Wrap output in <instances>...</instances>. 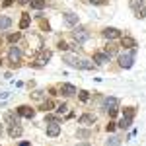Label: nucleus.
<instances>
[{"mask_svg":"<svg viewBox=\"0 0 146 146\" xmlns=\"http://www.w3.org/2000/svg\"><path fill=\"white\" fill-rule=\"evenodd\" d=\"M8 58H10L12 66H20V60H22V51L18 47H10L8 51Z\"/></svg>","mask_w":146,"mask_h":146,"instance_id":"f257e3e1","label":"nucleus"},{"mask_svg":"<svg viewBox=\"0 0 146 146\" xmlns=\"http://www.w3.org/2000/svg\"><path fill=\"white\" fill-rule=\"evenodd\" d=\"M133 62H135V53H133V49H131L129 53H125V55L119 56V64H121L123 68H131Z\"/></svg>","mask_w":146,"mask_h":146,"instance_id":"f03ea898","label":"nucleus"},{"mask_svg":"<svg viewBox=\"0 0 146 146\" xmlns=\"http://www.w3.org/2000/svg\"><path fill=\"white\" fill-rule=\"evenodd\" d=\"M49 58H51V51H47V49L39 51V55L35 56V66H45L49 62Z\"/></svg>","mask_w":146,"mask_h":146,"instance_id":"7ed1b4c3","label":"nucleus"},{"mask_svg":"<svg viewBox=\"0 0 146 146\" xmlns=\"http://www.w3.org/2000/svg\"><path fill=\"white\" fill-rule=\"evenodd\" d=\"M72 35H74V39H76L78 43H84V41H88V37H90V33H88L84 27H76V29L72 31Z\"/></svg>","mask_w":146,"mask_h":146,"instance_id":"20e7f679","label":"nucleus"},{"mask_svg":"<svg viewBox=\"0 0 146 146\" xmlns=\"http://www.w3.org/2000/svg\"><path fill=\"white\" fill-rule=\"evenodd\" d=\"M18 115H22V117H25V119H33L35 109H31L29 105H20V107H18Z\"/></svg>","mask_w":146,"mask_h":146,"instance_id":"39448f33","label":"nucleus"},{"mask_svg":"<svg viewBox=\"0 0 146 146\" xmlns=\"http://www.w3.org/2000/svg\"><path fill=\"white\" fill-rule=\"evenodd\" d=\"M103 37H105V39H119V37H121V31L115 29V27H105V29H103Z\"/></svg>","mask_w":146,"mask_h":146,"instance_id":"423d86ee","label":"nucleus"},{"mask_svg":"<svg viewBox=\"0 0 146 146\" xmlns=\"http://www.w3.org/2000/svg\"><path fill=\"white\" fill-rule=\"evenodd\" d=\"M58 133H60V125L56 121H51V125H47V135L49 136H58Z\"/></svg>","mask_w":146,"mask_h":146,"instance_id":"0eeeda50","label":"nucleus"},{"mask_svg":"<svg viewBox=\"0 0 146 146\" xmlns=\"http://www.w3.org/2000/svg\"><path fill=\"white\" fill-rule=\"evenodd\" d=\"M121 47H127V49H135V47H136V41L133 39V37L125 35V37H121Z\"/></svg>","mask_w":146,"mask_h":146,"instance_id":"6e6552de","label":"nucleus"},{"mask_svg":"<svg viewBox=\"0 0 146 146\" xmlns=\"http://www.w3.org/2000/svg\"><path fill=\"white\" fill-rule=\"evenodd\" d=\"M80 125H94L96 123V115H90V113H86V115H82L78 119Z\"/></svg>","mask_w":146,"mask_h":146,"instance_id":"1a4fd4ad","label":"nucleus"},{"mask_svg":"<svg viewBox=\"0 0 146 146\" xmlns=\"http://www.w3.org/2000/svg\"><path fill=\"white\" fill-rule=\"evenodd\" d=\"M60 94H64V96H74V94H76V88H74L72 84H62V86H60Z\"/></svg>","mask_w":146,"mask_h":146,"instance_id":"9d476101","label":"nucleus"},{"mask_svg":"<svg viewBox=\"0 0 146 146\" xmlns=\"http://www.w3.org/2000/svg\"><path fill=\"white\" fill-rule=\"evenodd\" d=\"M64 62H68L70 66L80 68V60H78V56H76V55H64Z\"/></svg>","mask_w":146,"mask_h":146,"instance_id":"9b49d317","label":"nucleus"},{"mask_svg":"<svg viewBox=\"0 0 146 146\" xmlns=\"http://www.w3.org/2000/svg\"><path fill=\"white\" fill-rule=\"evenodd\" d=\"M64 22H66L68 25H76V23H78V16L72 14V12H66V14H64Z\"/></svg>","mask_w":146,"mask_h":146,"instance_id":"f8f14e48","label":"nucleus"},{"mask_svg":"<svg viewBox=\"0 0 146 146\" xmlns=\"http://www.w3.org/2000/svg\"><path fill=\"white\" fill-rule=\"evenodd\" d=\"M8 135H10L12 138H16V136H20V135H22V127H20L18 123L10 125V131H8Z\"/></svg>","mask_w":146,"mask_h":146,"instance_id":"ddd939ff","label":"nucleus"},{"mask_svg":"<svg viewBox=\"0 0 146 146\" xmlns=\"http://www.w3.org/2000/svg\"><path fill=\"white\" fill-rule=\"evenodd\" d=\"M94 60L100 62V64H105V62H109V56L105 55V53H96L94 55Z\"/></svg>","mask_w":146,"mask_h":146,"instance_id":"4468645a","label":"nucleus"},{"mask_svg":"<svg viewBox=\"0 0 146 146\" xmlns=\"http://www.w3.org/2000/svg\"><path fill=\"white\" fill-rule=\"evenodd\" d=\"M29 23H31V18H29V14H22L20 27H22V29H27V27H29Z\"/></svg>","mask_w":146,"mask_h":146,"instance_id":"2eb2a0df","label":"nucleus"},{"mask_svg":"<svg viewBox=\"0 0 146 146\" xmlns=\"http://www.w3.org/2000/svg\"><path fill=\"white\" fill-rule=\"evenodd\" d=\"M131 8H133L135 14H136L138 10H142V8H144V0H131Z\"/></svg>","mask_w":146,"mask_h":146,"instance_id":"dca6fc26","label":"nucleus"},{"mask_svg":"<svg viewBox=\"0 0 146 146\" xmlns=\"http://www.w3.org/2000/svg\"><path fill=\"white\" fill-rule=\"evenodd\" d=\"M12 25V20L6 18V16H0V29H8Z\"/></svg>","mask_w":146,"mask_h":146,"instance_id":"f3484780","label":"nucleus"},{"mask_svg":"<svg viewBox=\"0 0 146 146\" xmlns=\"http://www.w3.org/2000/svg\"><path fill=\"white\" fill-rule=\"evenodd\" d=\"M105 109H107V111H111V109H117V100H115V98H109V100H105Z\"/></svg>","mask_w":146,"mask_h":146,"instance_id":"a211bd4d","label":"nucleus"},{"mask_svg":"<svg viewBox=\"0 0 146 146\" xmlns=\"http://www.w3.org/2000/svg\"><path fill=\"white\" fill-rule=\"evenodd\" d=\"M47 6L45 0H31V8H35V10H43Z\"/></svg>","mask_w":146,"mask_h":146,"instance_id":"6ab92c4d","label":"nucleus"},{"mask_svg":"<svg viewBox=\"0 0 146 146\" xmlns=\"http://www.w3.org/2000/svg\"><path fill=\"white\" fill-rule=\"evenodd\" d=\"M4 121H6V123H10V125L18 123V113H6V117H4Z\"/></svg>","mask_w":146,"mask_h":146,"instance_id":"aec40b11","label":"nucleus"},{"mask_svg":"<svg viewBox=\"0 0 146 146\" xmlns=\"http://www.w3.org/2000/svg\"><path fill=\"white\" fill-rule=\"evenodd\" d=\"M105 55H107V56L117 55V47H115V45H107V47H105Z\"/></svg>","mask_w":146,"mask_h":146,"instance_id":"412c9836","label":"nucleus"},{"mask_svg":"<svg viewBox=\"0 0 146 146\" xmlns=\"http://www.w3.org/2000/svg\"><path fill=\"white\" fill-rule=\"evenodd\" d=\"M131 121H133V119L123 117V119H121V123H119V127H121V129H129V127H131Z\"/></svg>","mask_w":146,"mask_h":146,"instance_id":"4be33fe9","label":"nucleus"},{"mask_svg":"<svg viewBox=\"0 0 146 146\" xmlns=\"http://www.w3.org/2000/svg\"><path fill=\"white\" fill-rule=\"evenodd\" d=\"M80 68H84V70H90V68H94V64H92L90 60H80Z\"/></svg>","mask_w":146,"mask_h":146,"instance_id":"5701e85b","label":"nucleus"},{"mask_svg":"<svg viewBox=\"0 0 146 146\" xmlns=\"http://www.w3.org/2000/svg\"><path fill=\"white\" fill-rule=\"evenodd\" d=\"M53 105H55V103L49 100V101H45V103L41 105V109H43V111H51V109H53Z\"/></svg>","mask_w":146,"mask_h":146,"instance_id":"b1692460","label":"nucleus"},{"mask_svg":"<svg viewBox=\"0 0 146 146\" xmlns=\"http://www.w3.org/2000/svg\"><path fill=\"white\" fill-rule=\"evenodd\" d=\"M125 117L133 119V117H135V107H127V109H125Z\"/></svg>","mask_w":146,"mask_h":146,"instance_id":"393cba45","label":"nucleus"},{"mask_svg":"<svg viewBox=\"0 0 146 146\" xmlns=\"http://www.w3.org/2000/svg\"><path fill=\"white\" fill-rule=\"evenodd\" d=\"M78 96H80V100H82V101H88V100H90V94H88L86 90H82Z\"/></svg>","mask_w":146,"mask_h":146,"instance_id":"a878e982","label":"nucleus"},{"mask_svg":"<svg viewBox=\"0 0 146 146\" xmlns=\"http://www.w3.org/2000/svg\"><path fill=\"white\" fill-rule=\"evenodd\" d=\"M56 111L60 113V115H62V113H66L68 111V105H66V103H60V105L56 107Z\"/></svg>","mask_w":146,"mask_h":146,"instance_id":"bb28decb","label":"nucleus"},{"mask_svg":"<svg viewBox=\"0 0 146 146\" xmlns=\"http://www.w3.org/2000/svg\"><path fill=\"white\" fill-rule=\"evenodd\" d=\"M8 41H10V43H16V41H20V33H18V31H16V33H12L10 37H8Z\"/></svg>","mask_w":146,"mask_h":146,"instance_id":"cd10ccee","label":"nucleus"},{"mask_svg":"<svg viewBox=\"0 0 146 146\" xmlns=\"http://www.w3.org/2000/svg\"><path fill=\"white\" fill-rule=\"evenodd\" d=\"M88 136H90L88 131H80V133H78V138H88Z\"/></svg>","mask_w":146,"mask_h":146,"instance_id":"c85d7f7f","label":"nucleus"},{"mask_svg":"<svg viewBox=\"0 0 146 146\" xmlns=\"http://www.w3.org/2000/svg\"><path fill=\"white\" fill-rule=\"evenodd\" d=\"M58 49H60V51H66V49H68V45L64 43V41H60V43H58Z\"/></svg>","mask_w":146,"mask_h":146,"instance_id":"c756f323","label":"nucleus"},{"mask_svg":"<svg viewBox=\"0 0 146 146\" xmlns=\"http://www.w3.org/2000/svg\"><path fill=\"white\" fill-rule=\"evenodd\" d=\"M105 129H107V133H113V131H115V123H109Z\"/></svg>","mask_w":146,"mask_h":146,"instance_id":"7c9ffc66","label":"nucleus"},{"mask_svg":"<svg viewBox=\"0 0 146 146\" xmlns=\"http://www.w3.org/2000/svg\"><path fill=\"white\" fill-rule=\"evenodd\" d=\"M119 144V138H111V142H107V146H117Z\"/></svg>","mask_w":146,"mask_h":146,"instance_id":"2f4dec72","label":"nucleus"},{"mask_svg":"<svg viewBox=\"0 0 146 146\" xmlns=\"http://www.w3.org/2000/svg\"><path fill=\"white\" fill-rule=\"evenodd\" d=\"M88 2H90V4H105L107 0H88Z\"/></svg>","mask_w":146,"mask_h":146,"instance_id":"473e14b6","label":"nucleus"},{"mask_svg":"<svg viewBox=\"0 0 146 146\" xmlns=\"http://www.w3.org/2000/svg\"><path fill=\"white\" fill-rule=\"evenodd\" d=\"M41 27H43V29H47V31H49V23H47V22H41Z\"/></svg>","mask_w":146,"mask_h":146,"instance_id":"72a5a7b5","label":"nucleus"},{"mask_svg":"<svg viewBox=\"0 0 146 146\" xmlns=\"http://www.w3.org/2000/svg\"><path fill=\"white\" fill-rule=\"evenodd\" d=\"M109 113V117H115V115H117V109H111V111H107Z\"/></svg>","mask_w":146,"mask_h":146,"instance_id":"f704fd0d","label":"nucleus"},{"mask_svg":"<svg viewBox=\"0 0 146 146\" xmlns=\"http://www.w3.org/2000/svg\"><path fill=\"white\" fill-rule=\"evenodd\" d=\"M27 2H31V0H20V4H27Z\"/></svg>","mask_w":146,"mask_h":146,"instance_id":"c9c22d12","label":"nucleus"},{"mask_svg":"<svg viewBox=\"0 0 146 146\" xmlns=\"http://www.w3.org/2000/svg\"><path fill=\"white\" fill-rule=\"evenodd\" d=\"M20 146H31V144H29V142H22Z\"/></svg>","mask_w":146,"mask_h":146,"instance_id":"e433bc0d","label":"nucleus"},{"mask_svg":"<svg viewBox=\"0 0 146 146\" xmlns=\"http://www.w3.org/2000/svg\"><path fill=\"white\" fill-rule=\"evenodd\" d=\"M0 135H2V125H0Z\"/></svg>","mask_w":146,"mask_h":146,"instance_id":"4c0bfd02","label":"nucleus"},{"mask_svg":"<svg viewBox=\"0 0 146 146\" xmlns=\"http://www.w3.org/2000/svg\"><path fill=\"white\" fill-rule=\"evenodd\" d=\"M0 64H2V60H0Z\"/></svg>","mask_w":146,"mask_h":146,"instance_id":"58836bf2","label":"nucleus"},{"mask_svg":"<svg viewBox=\"0 0 146 146\" xmlns=\"http://www.w3.org/2000/svg\"><path fill=\"white\" fill-rule=\"evenodd\" d=\"M0 43H2V41H0Z\"/></svg>","mask_w":146,"mask_h":146,"instance_id":"ea45409f","label":"nucleus"}]
</instances>
